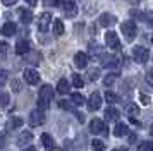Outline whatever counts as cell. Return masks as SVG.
Segmentation results:
<instances>
[{
	"label": "cell",
	"instance_id": "obj_1",
	"mask_svg": "<svg viewBox=\"0 0 153 151\" xmlns=\"http://www.w3.org/2000/svg\"><path fill=\"white\" fill-rule=\"evenodd\" d=\"M52 98H53L52 86L50 84H43L42 88H40V93H38V107H40V110H48Z\"/></svg>",
	"mask_w": 153,
	"mask_h": 151
},
{
	"label": "cell",
	"instance_id": "obj_2",
	"mask_svg": "<svg viewBox=\"0 0 153 151\" xmlns=\"http://www.w3.org/2000/svg\"><path fill=\"white\" fill-rule=\"evenodd\" d=\"M120 29H122V33H124V36L127 38V40L131 41L134 40V36H136V24L132 22V21H124L122 24H120Z\"/></svg>",
	"mask_w": 153,
	"mask_h": 151
},
{
	"label": "cell",
	"instance_id": "obj_3",
	"mask_svg": "<svg viewBox=\"0 0 153 151\" xmlns=\"http://www.w3.org/2000/svg\"><path fill=\"white\" fill-rule=\"evenodd\" d=\"M45 124V113H43V110H31V113H29V125L31 127H38V125H42Z\"/></svg>",
	"mask_w": 153,
	"mask_h": 151
},
{
	"label": "cell",
	"instance_id": "obj_4",
	"mask_svg": "<svg viewBox=\"0 0 153 151\" xmlns=\"http://www.w3.org/2000/svg\"><path fill=\"white\" fill-rule=\"evenodd\" d=\"M132 57H134V60L138 64H145L150 58V52L145 47H134L132 48Z\"/></svg>",
	"mask_w": 153,
	"mask_h": 151
},
{
	"label": "cell",
	"instance_id": "obj_5",
	"mask_svg": "<svg viewBox=\"0 0 153 151\" xmlns=\"http://www.w3.org/2000/svg\"><path fill=\"white\" fill-rule=\"evenodd\" d=\"M90 132L91 134H107V124L100 118H93L90 122Z\"/></svg>",
	"mask_w": 153,
	"mask_h": 151
},
{
	"label": "cell",
	"instance_id": "obj_6",
	"mask_svg": "<svg viewBox=\"0 0 153 151\" xmlns=\"http://www.w3.org/2000/svg\"><path fill=\"white\" fill-rule=\"evenodd\" d=\"M22 76H24V81L28 82V84H31V86H35V84L40 82V72L35 70V69H26Z\"/></svg>",
	"mask_w": 153,
	"mask_h": 151
},
{
	"label": "cell",
	"instance_id": "obj_7",
	"mask_svg": "<svg viewBox=\"0 0 153 151\" xmlns=\"http://www.w3.org/2000/svg\"><path fill=\"white\" fill-rule=\"evenodd\" d=\"M50 24H52V16H50V12H43L42 16H40V19H38V29H40L42 33H47Z\"/></svg>",
	"mask_w": 153,
	"mask_h": 151
},
{
	"label": "cell",
	"instance_id": "obj_8",
	"mask_svg": "<svg viewBox=\"0 0 153 151\" xmlns=\"http://www.w3.org/2000/svg\"><path fill=\"white\" fill-rule=\"evenodd\" d=\"M102 65L103 67H108V69L119 67L120 65V58H119L117 55H103L102 57Z\"/></svg>",
	"mask_w": 153,
	"mask_h": 151
},
{
	"label": "cell",
	"instance_id": "obj_9",
	"mask_svg": "<svg viewBox=\"0 0 153 151\" xmlns=\"http://www.w3.org/2000/svg\"><path fill=\"white\" fill-rule=\"evenodd\" d=\"M105 41H107V47L112 48V50H119L120 48V41H119V36L114 31H108L105 34Z\"/></svg>",
	"mask_w": 153,
	"mask_h": 151
},
{
	"label": "cell",
	"instance_id": "obj_10",
	"mask_svg": "<svg viewBox=\"0 0 153 151\" xmlns=\"http://www.w3.org/2000/svg\"><path fill=\"white\" fill-rule=\"evenodd\" d=\"M100 107H102V95L100 93H93L88 98V108L91 112H95V110H100Z\"/></svg>",
	"mask_w": 153,
	"mask_h": 151
},
{
	"label": "cell",
	"instance_id": "obj_11",
	"mask_svg": "<svg viewBox=\"0 0 153 151\" xmlns=\"http://www.w3.org/2000/svg\"><path fill=\"white\" fill-rule=\"evenodd\" d=\"M62 7H64V14L67 17H74L77 14V7H76V2L74 0H65V4Z\"/></svg>",
	"mask_w": 153,
	"mask_h": 151
},
{
	"label": "cell",
	"instance_id": "obj_12",
	"mask_svg": "<svg viewBox=\"0 0 153 151\" xmlns=\"http://www.w3.org/2000/svg\"><path fill=\"white\" fill-rule=\"evenodd\" d=\"M115 22H117V17L112 16V14H102L100 19H98V24L103 26V27H108V26H112V24H115Z\"/></svg>",
	"mask_w": 153,
	"mask_h": 151
},
{
	"label": "cell",
	"instance_id": "obj_13",
	"mask_svg": "<svg viewBox=\"0 0 153 151\" xmlns=\"http://www.w3.org/2000/svg\"><path fill=\"white\" fill-rule=\"evenodd\" d=\"M33 141V134L29 132V130H24V132H21L19 134V137H17V146H21V148H26V144H29Z\"/></svg>",
	"mask_w": 153,
	"mask_h": 151
},
{
	"label": "cell",
	"instance_id": "obj_14",
	"mask_svg": "<svg viewBox=\"0 0 153 151\" xmlns=\"http://www.w3.org/2000/svg\"><path fill=\"white\" fill-rule=\"evenodd\" d=\"M74 64H76L77 69H86V65H88V55L83 53V52H77L74 55Z\"/></svg>",
	"mask_w": 153,
	"mask_h": 151
},
{
	"label": "cell",
	"instance_id": "obj_15",
	"mask_svg": "<svg viewBox=\"0 0 153 151\" xmlns=\"http://www.w3.org/2000/svg\"><path fill=\"white\" fill-rule=\"evenodd\" d=\"M16 31H17V26L14 22H5L4 26L0 27V33L4 36H12V34H16Z\"/></svg>",
	"mask_w": 153,
	"mask_h": 151
},
{
	"label": "cell",
	"instance_id": "obj_16",
	"mask_svg": "<svg viewBox=\"0 0 153 151\" xmlns=\"http://www.w3.org/2000/svg\"><path fill=\"white\" fill-rule=\"evenodd\" d=\"M42 143H43V146H45L47 151L55 150V141H53V137L50 136V134H42Z\"/></svg>",
	"mask_w": 153,
	"mask_h": 151
},
{
	"label": "cell",
	"instance_id": "obj_17",
	"mask_svg": "<svg viewBox=\"0 0 153 151\" xmlns=\"http://www.w3.org/2000/svg\"><path fill=\"white\" fill-rule=\"evenodd\" d=\"M127 134V124L124 122H117L114 127V136L115 137H124Z\"/></svg>",
	"mask_w": 153,
	"mask_h": 151
},
{
	"label": "cell",
	"instance_id": "obj_18",
	"mask_svg": "<svg viewBox=\"0 0 153 151\" xmlns=\"http://www.w3.org/2000/svg\"><path fill=\"white\" fill-rule=\"evenodd\" d=\"M29 52V43L26 40H21L17 41V45H16V53L17 55H26Z\"/></svg>",
	"mask_w": 153,
	"mask_h": 151
},
{
	"label": "cell",
	"instance_id": "obj_19",
	"mask_svg": "<svg viewBox=\"0 0 153 151\" xmlns=\"http://www.w3.org/2000/svg\"><path fill=\"white\" fill-rule=\"evenodd\" d=\"M22 125V118L21 117H10L7 120V129L9 130H14V129H19Z\"/></svg>",
	"mask_w": 153,
	"mask_h": 151
},
{
	"label": "cell",
	"instance_id": "obj_20",
	"mask_svg": "<svg viewBox=\"0 0 153 151\" xmlns=\"http://www.w3.org/2000/svg\"><path fill=\"white\" fill-rule=\"evenodd\" d=\"M71 89V84L67 82V79H60V81L57 82V93H60V95H67Z\"/></svg>",
	"mask_w": 153,
	"mask_h": 151
},
{
	"label": "cell",
	"instance_id": "obj_21",
	"mask_svg": "<svg viewBox=\"0 0 153 151\" xmlns=\"http://www.w3.org/2000/svg\"><path fill=\"white\" fill-rule=\"evenodd\" d=\"M19 16H21V22L22 24H29L33 19V12L28 9H19Z\"/></svg>",
	"mask_w": 153,
	"mask_h": 151
},
{
	"label": "cell",
	"instance_id": "obj_22",
	"mask_svg": "<svg viewBox=\"0 0 153 151\" xmlns=\"http://www.w3.org/2000/svg\"><path fill=\"white\" fill-rule=\"evenodd\" d=\"M119 110L114 108V107H108V108L105 110V118L107 120H119Z\"/></svg>",
	"mask_w": 153,
	"mask_h": 151
},
{
	"label": "cell",
	"instance_id": "obj_23",
	"mask_svg": "<svg viewBox=\"0 0 153 151\" xmlns=\"http://www.w3.org/2000/svg\"><path fill=\"white\" fill-rule=\"evenodd\" d=\"M53 34H55V36H62L64 34V22L60 19L53 21Z\"/></svg>",
	"mask_w": 153,
	"mask_h": 151
},
{
	"label": "cell",
	"instance_id": "obj_24",
	"mask_svg": "<svg viewBox=\"0 0 153 151\" xmlns=\"http://www.w3.org/2000/svg\"><path fill=\"white\" fill-rule=\"evenodd\" d=\"M91 150L93 151H105L107 150V146H105L103 141H100V139H93V141H91Z\"/></svg>",
	"mask_w": 153,
	"mask_h": 151
},
{
	"label": "cell",
	"instance_id": "obj_25",
	"mask_svg": "<svg viewBox=\"0 0 153 151\" xmlns=\"http://www.w3.org/2000/svg\"><path fill=\"white\" fill-rule=\"evenodd\" d=\"M126 112H127V115L131 117V118H134V117L138 115L139 108H138V105H134V103H129V105L126 107Z\"/></svg>",
	"mask_w": 153,
	"mask_h": 151
},
{
	"label": "cell",
	"instance_id": "obj_26",
	"mask_svg": "<svg viewBox=\"0 0 153 151\" xmlns=\"http://www.w3.org/2000/svg\"><path fill=\"white\" fill-rule=\"evenodd\" d=\"M117 79H119V74H107L103 77V84H105V86H112Z\"/></svg>",
	"mask_w": 153,
	"mask_h": 151
},
{
	"label": "cell",
	"instance_id": "obj_27",
	"mask_svg": "<svg viewBox=\"0 0 153 151\" xmlns=\"http://www.w3.org/2000/svg\"><path fill=\"white\" fill-rule=\"evenodd\" d=\"M84 96L81 95V93H72V103L74 105H77V107H81V105H84Z\"/></svg>",
	"mask_w": 153,
	"mask_h": 151
},
{
	"label": "cell",
	"instance_id": "obj_28",
	"mask_svg": "<svg viewBox=\"0 0 153 151\" xmlns=\"http://www.w3.org/2000/svg\"><path fill=\"white\" fill-rule=\"evenodd\" d=\"M72 84H74L76 88H83L84 86V79L79 74H72Z\"/></svg>",
	"mask_w": 153,
	"mask_h": 151
},
{
	"label": "cell",
	"instance_id": "obj_29",
	"mask_svg": "<svg viewBox=\"0 0 153 151\" xmlns=\"http://www.w3.org/2000/svg\"><path fill=\"white\" fill-rule=\"evenodd\" d=\"M105 100H107L108 103H117L119 101V96L115 95L114 91H107V93H105Z\"/></svg>",
	"mask_w": 153,
	"mask_h": 151
},
{
	"label": "cell",
	"instance_id": "obj_30",
	"mask_svg": "<svg viewBox=\"0 0 153 151\" xmlns=\"http://www.w3.org/2000/svg\"><path fill=\"white\" fill-rule=\"evenodd\" d=\"M9 101H10L9 93H0V107H7Z\"/></svg>",
	"mask_w": 153,
	"mask_h": 151
},
{
	"label": "cell",
	"instance_id": "obj_31",
	"mask_svg": "<svg viewBox=\"0 0 153 151\" xmlns=\"http://www.w3.org/2000/svg\"><path fill=\"white\" fill-rule=\"evenodd\" d=\"M7 52H9V45L5 41H2L0 43V58H5L7 57Z\"/></svg>",
	"mask_w": 153,
	"mask_h": 151
},
{
	"label": "cell",
	"instance_id": "obj_32",
	"mask_svg": "<svg viewBox=\"0 0 153 151\" xmlns=\"http://www.w3.org/2000/svg\"><path fill=\"white\" fill-rule=\"evenodd\" d=\"M139 151H153V141L141 143V144H139Z\"/></svg>",
	"mask_w": 153,
	"mask_h": 151
},
{
	"label": "cell",
	"instance_id": "obj_33",
	"mask_svg": "<svg viewBox=\"0 0 153 151\" xmlns=\"http://www.w3.org/2000/svg\"><path fill=\"white\" fill-rule=\"evenodd\" d=\"M7 79H9V74H7V70L5 69H0V88L7 82Z\"/></svg>",
	"mask_w": 153,
	"mask_h": 151
},
{
	"label": "cell",
	"instance_id": "obj_34",
	"mask_svg": "<svg viewBox=\"0 0 153 151\" xmlns=\"http://www.w3.org/2000/svg\"><path fill=\"white\" fill-rule=\"evenodd\" d=\"M143 19L146 21V24H148V26H152V27H153V10H148V12H145Z\"/></svg>",
	"mask_w": 153,
	"mask_h": 151
},
{
	"label": "cell",
	"instance_id": "obj_35",
	"mask_svg": "<svg viewBox=\"0 0 153 151\" xmlns=\"http://www.w3.org/2000/svg\"><path fill=\"white\" fill-rule=\"evenodd\" d=\"M59 107L64 108V110H72V103L65 101V100H60V101H59Z\"/></svg>",
	"mask_w": 153,
	"mask_h": 151
},
{
	"label": "cell",
	"instance_id": "obj_36",
	"mask_svg": "<svg viewBox=\"0 0 153 151\" xmlns=\"http://www.w3.org/2000/svg\"><path fill=\"white\" fill-rule=\"evenodd\" d=\"M12 91H16V93L21 91V82L19 81H12Z\"/></svg>",
	"mask_w": 153,
	"mask_h": 151
},
{
	"label": "cell",
	"instance_id": "obj_37",
	"mask_svg": "<svg viewBox=\"0 0 153 151\" xmlns=\"http://www.w3.org/2000/svg\"><path fill=\"white\" fill-rule=\"evenodd\" d=\"M2 4H4V5H7V7H10V5H16V4H17V0H2Z\"/></svg>",
	"mask_w": 153,
	"mask_h": 151
},
{
	"label": "cell",
	"instance_id": "obj_38",
	"mask_svg": "<svg viewBox=\"0 0 153 151\" xmlns=\"http://www.w3.org/2000/svg\"><path fill=\"white\" fill-rule=\"evenodd\" d=\"M139 100L145 103V105H150V98H148L146 95H141V96H139Z\"/></svg>",
	"mask_w": 153,
	"mask_h": 151
},
{
	"label": "cell",
	"instance_id": "obj_39",
	"mask_svg": "<svg viewBox=\"0 0 153 151\" xmlns=\"http://www.w3.org/2000/svg\"><path fill=\"white\" fill-rule=\"evenodd\" d=\"M146 79H148V82H150V84L153 86V69L150 70V72H148V76H146Z\"/></svg>",
	"mask_w": 153,
	"mask_h": 151
},
{
	"label": "cell",
	"instance_id": "obj_40",
	"mask_svg": "<svg viewBox=\"0 0 153 151\" xmlns=\"http://www.w3.org/2000/svg\"><path fill=\"white\" fill-rule=\"evenodd\" d=\"M97 77H98V70H91V72H90V79H91V81H95Z\"/></svg>",
	"mask_w": 153,
	"mask_h": 151
},
{
	"label": "cell",
	"instance_id": "obj_41",
	"mask_svg": "<svg viewBox=\"0 0 153 151\" xmlns=\"http://www.w3.org/2000/svg\"><path fill=\"white\" fill-rule=\"evenodd\" d=\"M136 137H138L136 134H129V143L134 144V143H136Z\"/></svg>",
	"mask_w": 153,
	"mask_h": 151
},
{
	"label": "cell",
	"instance_id": "obj_42",
	"mask_svg": "<svg viewBox=\"0 0 153 151\" xmlns=\"http://www.w3.org/2000/svg\"><path fill=\"white\" fill-rule=\"evenodd\" d=\"M65 0H53V5H64Z\"/></svg>",
	"mask_w": 153,
	"mask_h": 151
},
{
	"label": "cell",
	"instance_id": "obj_43",
	"mask_svg": "<svg viewBox=\"0 0 153 151\" xmlns=\"http://www.w3.org/2000/svg\"><path fill=\"white\" fill-rule=\"evenodd\" d=\"M26 4H29L31 7H35L36 4H38V0H26Z\"/></svg>",
	"mask_w": 153,
	"mask_h": 151
},
{
	"label": "cell",
	"instance_id": "obj_44",
	"mask_svg": "<svg viewBox=\"0 0 153 151\" xmlns=\"http://www.w3.org/2000/svg\"><path fill=\"white\" fill-rule=\"evenodd\" d=\"M24 151H36V148H33V146H29V148H24Z\"/></svg>",
	"mask_w": 153,
	"mask_h": 151
},
{
	"label": "cell",
	"instance_id": "obj_45",
	"mask_svg": "<svg viewBox=\"0 0 153 151\" xmlns=\"http://www.w3.org/2000/svg\"><path fill=\"white\" fill-rule=\"evenodd\" d=\"M112 151H129V150H126V148H115V150H112Z\"/></svg>",
	"mask_w": 153,
	"mask_h": 151
},
{
	"label": "cell",
	"instance_id": "obj_46",
	"mask_svg": "<svg viewBox=\"0 0 153 151\" xmlns=\"http://www.w3.org/2000/svg\"><path fill=\"white\" fill-rule=\"evenodd\" d=\"M150 134H153V125H152V127H150Z\"/></svg>",
	"mask_w": 153,
	"mask_h": 151
},
{
	"label": "cell",
	"instance_id": "obj_47",
	"mask_svg": "<svg viewBox=\"0 0 153 151\" xmlns=\"http://www.w3.org/2000/svg\"><path fill=\"white\" fill-rule=\"evenodd\" d=\"M152 41H153V36H152Z\"/></svg>",
	"mask_w": 153,
	"mask_h": 151
},
{
	"label": "cell",
	"instance_id": "obj_48",
	"mask_svg": "<svg viewBox=\"0 0 153 151\" xmlns=\"http://www.w3.org/2000/svg\"><path fill=\"white\" fill-rule=\"evenodd\" d=\"M134 2H138V0H134Z\"/></svg>",
	"mask_w": 153,
	"mask_h": 151
}]
</instances>
